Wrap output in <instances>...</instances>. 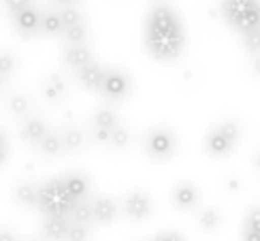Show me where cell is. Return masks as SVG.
Returning a JSON list of instances; mask_svg holds the SVG:
<instances>
[{
    "instance_id": "obj_1",
    "label": "cell",
    "mask_w": 260,
    "mask_h": 241,
    "mask_svg": "<svg viewBox=\"0 0 260 241\" xmlns=\"http://www.w3.org/2000/svg\"><path fill=\"white\" fill-rule=\"evenodd\" d=\"M186 47V30L175 9L158 3L149 9L145 21V49L151 58L169 62L181 56Z\"/></svg>"
},
{
    "instance_id": "obj_2",
    "label": "cell",
    "mask_w": 260,
    "mask_h": 241,
    "mask_svg": "<svg viewBox=\"0 0 260 241\" xmlns=\"http://www.w3.org/2000/svg\"><path fill=\"white\" fill-rule=\"evenodd\" d=\"M220 11L224 21L239 37L260 30V0H222Z\"/></svg>"
},
{
    "instance_id": "obj_3",
    "label": "cell",
    "mask_w": 260,
    "mask_h": 241,
    "mask_svg": "<svg viewBox=\"0 0 260 241\" xmlns=\"http://www.w3.org/2000/svg\"><path fill=\"white\" fill-rule=\"evenodd\" d=\"M77 199L67 190L64 179H51L45 186L39 188V201L37 205L41 207L47 216L56 218H67V214H73V209L77 207Z\"/></svg>"
},
{
    "instance_id": "obj_4",
    "label": "cell",
    "mask_w": 260,
    "mask_h": 241,
    "mask_svg": "<svg viewBox=\"0 0 260 241\" xmlns=\"http://www.w3.org/2000/svg\"><path fill=\"white\" fill-rule=\"evenodd\" d=\"M239 139H241V126L235 119H224V122L215 124L205 137V152L211 158H226L229 154H233Z\"/></svg>"
},
{
    "instance_id": "obj_5",
    "label": "cell",
    "mask_w": 260,
    "mask_h": 241,
    "mask_svg": "<svg viewBox=\"0 0 260 241\" xmlns=\"http://www.w3.org/2000/svg\"><path fill=\"white\" fill-rule=\"evenodd\" d=\"M175 147H177V139L165 126L154 128L147 137V149L149 154H154V158H171Z\"/></svg>"
},
{
    "instance_id": "obj_6",
    "label": "cell",
    "mask_w": 260,
    "mask_h": 241,
    "mask_svg": "<svg viewBox=\"0 0 260 241\" xmlns=\"http://www.w3.org/2000/svg\"><path fill=\"white\" fill-rule=\"evenodd\" d=\"M101 90H103V94L107 98H111V101H122V98L128 94V90H130L128 75L122 73V71H107Z\"/></svg>"
},
{
    "instance_id": "obj_7",
    "label": "cell",
    "mask_w": 260,
    "mask_h": 241,
    "mask_svg": "<svg viewBox=\"0 0 260 241\" xmlns=\"http://www.w3.org/2000/svg\"><path fill=\"white\" fill-rule=\"evenodd\" d=\"M124 207H126V214L133 218V220H145L151 214V203L147 199V194H143V192H130Z\"/></svg>"
},
{
    "instance_id": "obj_8",
    "label": "cell",
    "mask_w": 260,
    "mask_h": 241,
    "mask_svg": "<svg viewBox=\"0 0 260 241\" xmlns=\"http://www.w3.org/2000/svg\"><path fill=\"white\" fill-rule=\"evenodd\" d=\"M173 203H175L179 209H192L194 205L199 203V190L194 188L192 184H179L173 190Z\"/></svg>"
},
{
    "instance_id": "obj_9",
    "label": "cell",
    "mask_w": 260,
    "mask_h": 241,
    "mask_svg": "<svg viewBox=\"0 0 260 241\" xmlns=\"http://www.w3.org/2000/svg\"><path fill=\"white\" fill-rule=\"evenodd\" d=\"M41 24H43V19L39 17L37 11L30 9V7H26L24 11L15 13V26H17V30L21 32V35H32V32L39 30Z\"/></svg>"
},
{
    "instance_id": "obj_10",
    "label": "cell",
    "mask_w": 260,
    "mask_h": 241,
    "mask_svg": "<svg viewBox=\"0 0 260 241\" xmlns=\"http://www.w3.org/2000/svg\"><path fill=\"white\" fill-rule=\"evenodd\" d=\"M241 241H260V207H252L243 220Z\"/></svg>"
},
{
    "instance_id": "obj_11",
    "label": "cell",
    "mask_w": 260,
    "mask_h": 241,
    "mask_svg": "<svg viewBox=\"0 0 260 241\" xmlns=\"http://www.w3.org/2000/svg\"><path fill=\"white\" fill-rule=\"evenodd\" d=\"M105 73H107V71H105L103 67H99V64L90 62V64H85L83 69H79V77H81V81H83L85 87L94 90V87H101V85H103Z\"/></svg>"
},
{
    "instance_id": "obj_12",
    "label": "cell",
    "mask_w": 260,
    "mask_h": 241,
    "mask_svg": "<svg viewBox=\"0 0 260 241\" xmlns=\"http://www.w3.org/2000/svg\"><path fill=\"white\" fill-rule=\"evenodd\" d=\"M92 214L96 222H111L117 214V205L111 199H99L92 205Z\"/></svg>"
},
{
    "instance_id": "obj_13",
    "label": "cell",
    "mask_w": 260,
    "mask_h": 241,
    "mask_svg": "<svg viewBox=\"0 0 260 241\" xmlns=\"http://www.w3.org/2000/svg\"><path fill=\"white\" fill-rule=\"evenodd\" d=\"M69 222L67 218H56V216H49L47 222H45V235L53 241H60V239H67L69 233Z\"/></svg>"
},
{
    "instance_id": "obj_14",
    "label": "cell",
    "mask_w": 260,
    "mask_h": 241,
    "mask_svg": "<svg viewBox=\"0 0 260 241\" xmlns=\"http://www.w3.org/2000/svg\"><path fill=\"white\" fill-rule=\"evenodd\" d=\"M64 179V186H67V190L75 196V199H83L85 192H88V179L83 177V175H67V177H62Z\"/></svg>"
},
{
    "instance_id": "obj_15",
    "label": "cell",
    "mask_w": 260,
    "mask_h": 241,
    "mask_svg": "<svg viewBox=\"0 0 260 241\" xmlns=\"http://www.w3.org/2000/svg\"><path fill=\"white\" fill-rule=\"evenodd\" d=\"M67 62L71 64L73 69H83L85 64H90L92 62V56H90V51L85 49L83 45H73L69 51H67Z\"/></svg>"
},
{
    "instance_id": "obj_16",
    "label": "cell",
    "mask_w": 260,
    "mask_h": 241,
    "mask_svg": "<svg viewBox=\"0 0 260 241\" xmlns=\"http://www.w3.org/2000/svg\"><path fill=\"white\" fill-rule=\"evenodd\" d=\"M45 135H47V128L43 122H39V119H28L24 128H21V137L28 141H43Z\"/></svg>"
},
{
    "instance_id": "obj_17",
    "label": "cell",
    "mask_w": 260,
    "mask_h": 241,
    "mask_svg": "<svg viewBox=\"0 0 260 241\" xmlns=\"http://www.w3.org/2000/svg\"><path fill=\"white\" fill-rule=\"evenodd\" d=\"M199 224H201V228H205V231H215V228L220 226L218 209H213V207H205V209L199 214Z\"/></svg>"
},
{
    "instance_id": "obj_18",
    "label": "cell",
    "mask_w": 260,
    "mask_h": 241,
    "mask_svg": "<svg viewBox=\"0 0 260 241\" xmlns=\"http://www.w3.org/2000/svg\"><path fill=\"white\" fill-rule=\"evenodd\" d=\"M62 147H64L62 139L56 137V135H45V139L41 141V149L45 152V154H49V156H56Z\"/></svg>"
},
{
    "instance_id": "obj_19",
    "label": "cell",
    "mask_w": 260,
    "mask_h": 241,
    "mask_svg": "<svg viewBox=\"0 0 260 241\" xmlns=\"http://www.w3.org/2000/svg\"><path fill=\"white\" fill-rule=\"evenodd\" d=\"M15 194H17V201L24 205H37L39 201V190L32 188V186H19Z\"/></svg>"
},
{
    "instance_id": "obj_20",
    "label": "cell",
    "mask_w": 260,
    "mask_h": 241,
    "mask_svg": "<svg viewBox=\"0 0 260 241\" xmlns=\"http://www.w3.org/2000/svg\"><path fill=\"white\" fill-rule=\"evenodd\" d=\"M67 37L69 41H73L75 45H83V39H85V28H83V21L79 24H73V26H67Z\"/></svg>"
},
{
    "instance_id": "obj_21",
    "label": "cell",
    "mask_w": 260,
    "mask_h": 241,
    "mask_svg": "<svg viewBox=\"0 0 260 241\" xmlns=\"http://www.w3.org/2000/svg\"><path fill=\"white\" fill-rule=\"evenodd\" d=\"M96 126L99 128H115L117 117L113 115V111H109V109H103V111L96 113Z\"/></svg>"
},
{
    "instance_id": "obj_22",
    "label": "cell",
    "mask_w": 260,
    "mask_h": 241,
    "mask_svg": "<svg viewBox=\"0 0 260 241\" xmlns=\"http://www.w3.org/2000/svg\"><path fill=\"white\" fill-rule=\"evenodd\" d=\"M62 143L69 149H77V147L83 145V135L79 133V130H69V133L62 137Z\"/></svg>"
},
{
    "instance_id": "obj_23",
    "label": "cell",
    "mask_w": 260,
    "mask_h": 241,
    "mask_svg": "<svg viewBox=\"0 0 260 241\" xmlns=\"http://www.w3.org/2000/svg\"><path fill=\"white\" fill-rule=\"evenodd\" d=\"M128 141H130L128 130L117 124V126L111 130V141H109V143H113V145H117V147H124V145L128 143Z\"/></svg>"
},
{
    "instance_id": "obj_24",
    "label": "cell",
    "mask_w": 260,
    "mask_h": 241,
    "mask_svg": "<svg viewBox=\"0 0 260 241\" xmlns=\"http://www.w3.org/2000/svg\"><path fill=\"white\" fill-rule=\"evenodd\" d=\"M88 237V231L83 228V224H71L69 226V233H67V241H85Z\"/></svg>"
},
{
    "instance_id": "obj_25",
    "label": "cell",
    "mask_w": 260,
    "mask_h": 241,
    "mask_svg": "<svg viewBox=\"0 0 260 241\" xmlns=\"http://www.w3.org/2000/svg\"><path fill=\"white\" fill-rule=\"evenodd\" d=\"M15 69V62L13 58L9 56V53H0V77H5V75H11Z\"/></svg>"
},
{
    "instance_id": "obj_26",
    "label": "cell",
    "mask_w": 260,
    "mask_h": 241,
    "mask_svg": "<svg viewBox=\"0 0 260 241\" xmlns=\"http://www.w3.org/2000/svg\"><path fill=\"white\" fill-rule=\"evenodd\" d=\"M62 17L60 15H47L45 19H43V28H45L47 32H58L62 28Z\"/></svg>"
},
{
    "instance_id": "obj_27",
    "label": "cell",
    "mask_w": 260,
    "mask_h": 241,
    "mask_svg": "<svg viewBox=\"0 0 260 241\" xmlns=\"http://www.w3.org/2000/svg\"><path fill=\"white\" fill-rule=\"evenodd\" d=\"M62 92H64V90H62L60 77H51V79H49V85H47V94H49L51 98H58Z\"/></svg>"
},
{
    "instance_id": "obj_28",
    "label": "cell",
    "mask_w": 260,
    "mask_h": 241,
    "mask_svg": "<svg viewBox=\"0 0 260 241\" xmlns=\"http://www.w3.org/2000/svg\"><path fill=\"white\" fill-rule=\"evenodd\" d=\"M5 3H7V7H9L11 13H19V11H24V9L28 7L30 0H5Z\"/></svg>"
},
{
    "instance_id": "obj_29",
    "label": "cell",
    "mask_w": 260,
    "mask_h": 241,
    "mask_svg": "<svg viewBox=\"0 0 260 241\" xmlns=\"http://www.w3.org/2000/svg\"><path fill=\"white\" fill-rule=\"evenodd\" d=\"M154 241H186L179 233H160L158 237H154Z\"/></svg>"
},
{
    "instance_id": "obj_30",
    "label": "cell",
    "mask_w": 260,
    "mask_h": 241,
    "mask_svg": "<svg viewBox=\"0 0 260 241\" xmlns=\"http://www.w3.org/2000/svg\"><path fill=\"white\" fill-rule=\"evenodd\" d=\"M28 109V101L26 98H13V111H17V113H21V111H26Z\"/></svg>"
},
{
    "instance_id": "obj_31",
    "label": "cell",
    "mask_w": 260,
    "mask_h": 241,
    "mask_svg": "<svg viewBox=\"0 0 260 241\" xmlns=\"http://www.w3.org/2000/svg\"><path fill=\"white\" fill-rule=\"evenodd\" d=\"M5 158H7V143H5L3 135H0V164L5 162Z\"/></svg>"
},
{
    "instance_id": "obj_32",
    "label": "cell",
    "mask_w": 260,
    "mask_h": 241,
    "mask_svg": "<svg viewBox=\"0 0 260 241\" xmlns=\"http://www.w3.org/2000/svg\"><path fill=\"white\" fill-rule=\"evenodd\" d=\"M252 71H254L256 75H260V53H258V56H254V62H252Z\"/></svg>"
},
{
    "instance_id": "obj_33",
    "label": "cell",
    "mask_w": 260,
    "mask_h": 241,
    "mask_svg": "<svg viewBox=\"0 0 260 241\" xmlns=\"http://www.w3.org/2000/svg\"><path fill=\"white\" fill-rule=\"evenodd\" d=\"M0 241H15V237L9 231H0Z\"/></svg>"
},
{
    "instance_id": "obj_34",
    "label": "cell",
    "mask_w": 260,
    "mask_h": 241,
    "mask_svg": "<svg viewBox=\"0 0 260 241\" xmlns=\"http://www.w3.org/2000/svg\"><path fill=\"white\" fill-rule=\"evenodd\" d=\"M254 167H256V169L260 171V149L256 152V156H254Z\"/></svg>"
},
{
    "instance_id": "obj_35",
    "label": "cell",
    "mask_w": 260,
    "mask_h": 241,
    "mask_svg": "<svg viewBox=\"0 0 260 241\" xmlns=\"http://www.w3.org/2000/svg\"><path fill=\"white\" fill-rule=\"evenodd\" d=\"M60 3H73V0H60Z\"/></svg>"
},
{
    "instance_id": "obj_36",
    "label": "cell",
    "mask_w": 260,
    "mask_h": 241,
    "mask_svg": "<svg viewBox=\"0 0 260 241\" xmlns=\"http://www.w3.org/2000/svg\"><path fill=\"white\" fill-rule=\"evenodd\" d=\"M0 85H3V77H0Z\"/></svg>"
}]
</instances>
